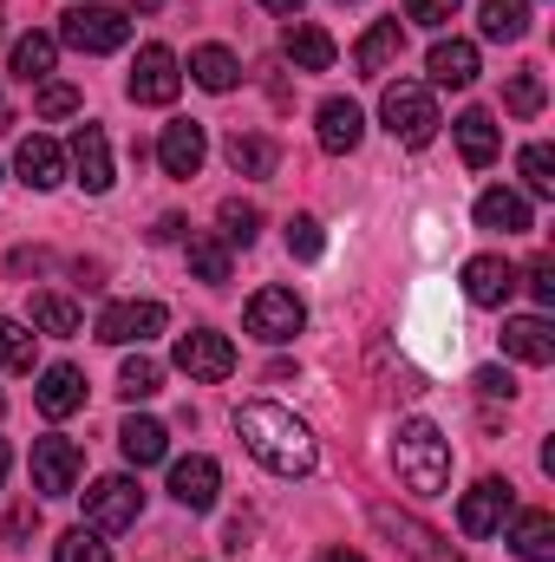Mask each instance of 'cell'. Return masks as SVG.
Instances as JSON below:
<instances>
[{"instance_id":"obj_11","label":"cell","mask_w":555,"mask_h":562,"mask_svg":"<svg viewBox=\"0 0 555 562\" xmlns=\"http://www.w3.org/2000/svg\"><path fill=\"white\" fill-rule=\"evenodd\" d=\"M125 92H132L138 105H170V99L183 92L177 53H170V46H144V53H138V66H132V79H125Z\"/></svg>"},{"instance_id":"obj_22","label":"cell","mask_w":555,"mask_h":562,"mask_svg":"<svg viewBox=\"0 0 555 562\" xmlns=\"http://www.w3.org/2000/svg\"><path fill=\"white\" fill-rule=\"evenodd\" d=\"M451 132H457V150H464V164H471V170L497 164L503 132H497V119H490V112H477V105H471V112H457V125H451Z\"/></svg>"},{"instance_id":"obj_41","label":"cell","mask_w":555,"mask_h":562,"mask_svg":"<svg viewBox=\"0 0 555 562\" xmlns=\"http://www.w3.org/2000/svg\"><path fill=\"white\" fill-rule=\"evenodd\" d=\"M287 249H294L301 262H314V256L327 249V236H320V223H314V216H294V223H287Z\"/></svg>"},{"instance_id":"obj_20","label":"cell","mask_w":555,"mask_h":562,"mask_svg":"<svg viewBox=\"0 0 555 562\" xmlns=\"http://www.w3.org/2000/svg\"><path fill=\"white\" fill-rule=\"evenodd\" d=\"M79 406H86V373H79L72 360L46 367V373H39V413H46V419H72Z\"/></svg>"},{"instance_id":"obj_31","label":"cell","mask_w":555,"mask_h":562,"mask_svg":"<svg viewBox=\"0 0 555 562\" xmlns=\"http://www.w3.org/2000/svg\"><path fill=\"white\" fill-rule=\"evenodd\" d=\"M118 445H125V458H132V464H157V458H163V451H170V431H163V425L157 419H125V431H118Z\"/></svg>"},{"instance_id":"obj_13","label":"cell","mask_w":555,"mask_h":562,"mask_svg":"<svg viewBox=\"0 0 555 562\" xmlns=\"http://www.w3.org/2000/svg\"><path fill=\"white\" fill-rule=\"evenodd\" d=\"M216 491H223V464H216V458L196 451V458H177V464H170V497H177L183 510H209Z\"/></svg>"},{"instance_id":"obj_51","label":"cell","mask_w":555,"mask_h":562,"mask_svg":"<svg viewBox=\"0 0 555 562\" xmlns=\"http://www.w3.org/2000/svg\"><path fill=\"white\" fill-rule=\"evenodd\" d=\"M0 125H7V112H0Z\"/></svg>"},{"instance_id":"obj_29","label":"cell","mask_w":555,"mask_h":562,"mask_svg":"<svg viewBox=\"0 0 555 562\" xmlns=\"http://www.w3.org/2000/svg\"><path fill=\"white\" fill-rule=\"evenodd\" d=\"M287 59H294L301 72H327V66H333V33H327V26H307V20L287 26Z\"/></svg>"},{"instance_id":"obj_28","label":"cell","mask_w":555,"mask_h":562,"mask_svg":"<svg viewBox=\"0 0 555 562\" xmlns=\"http://www.w3.org/2000/svg\"><path fill=\"white\" fill-rule=\"evenodd\" d=\"M510 550L523 562H555V517L550 510H523L510 530Z\"/></svg>"},{"instance_id":"obj_18","label":"cell","mask_w":555,"mask_h":562,"mask_svg":"<svg viewBox=\"0 0 555 562\" xmlns=\"http://www.w3.org/2000/svg\"><path fill=\"white\" fill-rule=\"evenodd\" d=\"M503 353L523 360V367H550L555 360V327L543 314H523V321H503Z\"/></svg>"},{"instance_id":"obj_7","label":"cell","mask_w":555,"mask_h":562,"mask_svg":"<svg viewBox=\"0 0 555 562\" xmlns=\"http://www.w3.org/2000/svg\"><path fill=\"white\" fill-rule=\"evenodd\" d=\"M177 373H190V380H203V386H216V380H229L236 373V347H229V334H216V327H196V334H177Z\"/></svg>"},{"instance_id":"obj_26","label":"cell","mask_w":555,"mask_h":562,"mask_svg":"<svg viewBox=\"0 0 555 562\" xmlns=\"http://www.w3.org/2000/svg\"><path fill=\"white\" fill-rule=\"evenodd\" d=\"M424 66H431V79H438V86H451V92H464V86L477 79V46H471V40H438Z\"/></svg>"},{"instance_id":"obj_44","label":"cell","mask_w":555,"mask_h":562,"mask_svg":"<svg viewBox=\"0 0 555 562\" xmlns=\"http://www.w3.org/2000/svg\"><path fill=\"white\" fill-rule=\"evenodd\" d=\"M530 294H536L543 307H555V256H536V262H530Z\"/></svg>"},{"instance_id":"obj_33","label":"cell","mask_w":555,"mask_h":562,"mask_svg":"<svg viewBox=\"0 0 555 562\" xmlns=\"http://www.w3.org/2000/svg\"><path fill=\"white\" fill-rule=\"evenodd\" d=\"M530 33V0H484V40H523Z\"/></svg>"},{"instance_id":"obj_12","label":"cell","mask_w":555,"mask_h":562,"mask_svg":"<svg viewBox=\"0 0 555 562\" xmlns=\"http://www.w3.org/2000/svg\"><path fill=\"white\" fill-rule=\"evenodd\" d=\"M66 164L79 170L86 196H105L112 190V138H105V125H79L72 144H66Z\"/></svg>"},{"instance_id":"obj_23","label":"cell","mask_w":555,"mask_h":562,"mask_svg":"<svg viewBox=\"0 0 555 562\" xmlns=\"http://www.w3.org/2000/svg\"><path fill=\"white\" fill-rule=\"evenodd\" d=\"M477 229L530 236V196H517V190H484V196H477Z\"/></svg>"},{"instance_id":"obj_46","label":"cell","mask_w":555,"mask_h":562,"mask_svg":"<svg viewBox=\"0 0 555 562\" xmlns=\"http://www.w3.org/2000/svg\"><path fill=\"white\" fill-rule=\"evenodd\" d=\"M320 562H366V557H360V550H327Z\"/></svg>"},{"instance_id":"obj_38","label":"cell","mask_w":555,"mask_h":562,"mask_svg":"<svg viewBox=\"0 0 555 562\" xmlns=\"http://www.w3.org/2000/svg\"><path fill=\"white\" fill-rule=\"evenodd\" d=\"M53 562H112V543H105L99 530H86V524H79V530H66V537H59Z\"/></svg>"},{"instance_id":"obj_3","label":"cell","mask_w":555,"mask_h":562,"mask_svg":"<svg viewBox=\"0 0 555 562\" xmlns=\"http://www.w3.org/2000/svg\"><path fill=\"white\" fill-rule=\"evenodd\" d=\"M380 119H386V132L406 144V150H424V144L438 138V99H431V86H418V79H399V86H386V99H380Z\"/></svg>"},{"instance_id":"obj_14","label":"cell","mask_w":555,"mask_h":562,"mask_svg":"<svg viewBox=\"0 0 555 562\" xmlns=\"http://www.w3.org/2000/svg\"><path fill=\"white\" fill-rule=\"evenodd\" d=\"M203 157H209V138H203V125H196V119L163 125V138H157V164H163L170 177H196V170H203Z\"/></svg>"},{"instance_id":"obj_19","label":"cell","mask_w":555,"mask_h":562,"mask_svg":"<svg viewBox=\"0 0 555 562\" xmlns=\"http://www.w3.org/2000/svg\"><path fill=\"white\" fill-rule=\"evenodd\" d=\"M399 53H406V26H399V20H380V26H366V40L353 46V66H360L366 79H386V72L399 66Z\"/></svg>"},{"instance_id":"obj_24","label":"cell","mask_w":555,"mask_h":562,"mask_svg":"<svg viewBox=\"0 0 555 562\" xmlns=\"http://www.w3.org/2000/svg\"><path fill=\"white\" fill-rule=\"evenodd\" d=\"M223 157H229V170H236V177H275L281 144L262 138V132H236V138L223 144Z\"/></svg>"},{"instance_id":"obj_27","label":"cell","mask_w":555,"mask_h":562,"mask_svg":"<svg viewBox=\"0 0 555 562\" xmlns=\"http://www.w3.org/2000/svg\"><path fill=\"white\" fill-rule=\"evenodd\" d=\"M190 79H196L203 92H236L242 59H236L229 46H196V53H190Z\"/></svg>"},{"instance_id":"obj_40","label":"cell","mask_w":555,"mask_h":562,"mask_svg":"<svg viewBox=\"0 0 555 562\" xmlns=\"http://www.w3.org/2000/svg\"><path fill=\"white\" fill-rule=\"evenodd\" d=\"M33 105H39V119H72V112H79L86 99H79V86H59V79H46Z\"/></svg>"},{"instance_id":"obj_16","label":"cell","mask_w":555,"mask_h":562,"mask_svg":"<svg viewBox=\"0 0 555 562\" xmlns=\"http://www.w3.org/2000/svg\"><path fill=\"white\" fill-rule=\"evenodd\" d=\"M373 524H380V530H386V537H393L412 562H457L438 537H431V530H424V524H418V517H399L393 504H373Z\"/></svg>"},{"instance_id":"obj_9","label":"cell","mask_w":555,"mask_h":562,"mask_svg":"<svg viewBox=\"0 0 555 562\" xmlns=\"http://www.w3.org/2000/svg\"><path fill=\"white\" fill-rule=\"evenodd\" d=\"M86 471V451L72 438H33V491L39 497H72Z\"/></svg>"},{"instance_id":"obj_34","label":"cell","mask_w":555,"mask_h":562,"mask_svg":"<svg viewBox=\"0 0 555 562\" xmlns=\"http://www.w3.org/2000/svg\"><path fill=\"white\" fill-rule=\"evenodd\" d=\"M26 314H33V327H39V334H59V340H66V334H79V307H72L66 294H33V307H26Z\"/></svg>"},{"instance_id":"obj_1","label":"cell","mask_w":555,"mask_h":562,"mask_svg":"<svg viewBox=\"0 0 555 562\" xmlns=\"http://www.w3.org/2000/svg\"><path fill=\"white\" fill-rule=\"evenodd\" d=\"M236 438H242V445L275 471V477H307V471H314V458H320L314 431L294 419L287 406H269V400L236 406Z\"/></svg>"},{"instance_id":"obj_17","label":"cell","mask_w":555,"mask_h":562,"mask_svg":"<svg viewBox=\"0 0 555 562\" xmlns=\"http://www.w3.org/2000/svg\"><path fill=\"white\" fill-rule=\"evenodd\" d=\"M13 170H20L26 190H59V183H66V150H59L53 138H20Z\"/></svg>"},{"instance_id":"obj_36","label":"cell","mask_w":555,"mask_h":562,"mask_svg":"<svg viewBox=\"0 0 555 562\" xmlns=\"http://www.w3.org/2000/svg\"><path fill=\"white\" fill-rule=\"evenodd\" d=\"M517 170H523V190L530 196H555V150L550 144H523Z\"/></svg>"},{"instance_id":"obj_42","label":"cell","mask_w":555,"mask_h":562,"mask_svg":"<svg viewBox=\"0 0 555 562\" xmlns=\"http://www.w3.org/2000/svg\"><path fill=\"white\" fill-rule=\"evenodd\" d=\"M457 7L464 0H406V20H418V26H451Z\"/></svg>"},{"instance_id":"obj_21","label":"cell","mask_w":555,"mask_h":562,"mask_svg":"<svg viewBox=\"0 0 555 562\" xmlns=\"http://www.w3.org/2000/svg\"><path fill=\"white\" fill-rule=\"evenodd\" d=\"M360 138H366V112L353 99H327L320 105V150L347 157V150H360Z\"/></svg>"},{"instance_id":"obj_45","label":"cell","mask_w":555,"mask_h":562,"mask_svg":"<svg viewBox=\"0 0 555 562\" xmlns=\"http://www.w3.org/2000/svg\"><path fill=\"white\" fill-rule=\"evenodd\" d=\"M477 393H484V400H510V393H517V380H510L503 367H484V373H477Z\"/></svg>"},{"instance_id":"obj_50","label":"cell","mask_w":555,"mask_h":562,"mask_svg":"<svg viewBox=\"0 0 555 562\" xmlns=\"http://www.w3.org/2000/svg\"><path fill=\"white\" fill-rule=\"evenodd\" d=\"M0 413H7V393H0Z\"/></svg>"},{"instance_id":"obj_5","label":"cell","mask_w":555,"mask_h":562,"mask_svg":"<svg viewBox=\"0 0 555 562\" xmlns=\"http://www.w3.org/2000/svg\"><path fill=\"white\" fill-rule=\"evenodd\" d=\"M510 517H517V491H510L503 477H484V484H471V491H464V504H457V530H464L471 543L497 537Z\"/></svg>"},{"instance_id":"obj_8","label":"cell","mask_w":555,"mask_h":562,"mask_svg":"<svg viewBox=\"0 0 555 562\" xmlns=\"http://www.w3.org/2000/svg\"><path fill=\"white\" fill-rule=\"evenodd\" d=\"M242 327H249L256 340H269V347H281V340H294V334L307 327V307H301V294H294V288H262V294L249 301Z\"/></svg>"},{"instance_id":"obj_37","label":"cell","mask_w":555,"mask_h":562,"mask_svg":"<svg viewBox=\"0 0 555 562\" xmlns=\"http://www.w3.org/2000/svg\"><path fill=\"white\" fill-rule=\"evenodd\" d=\"M118 393H125V400H157V393H163V367H157V360H125V367H118Z\"/></svg>"},{"instance_id":"obj_2","label":"cell","mask_w":555,"mask_h":562,"mask_svg":"<svg viewBox=\"0 0 555 562\" xmlns=\"http://www.w3.org/2000/svg\"><path fill=\"white\" fill-rule=\"evenodd\" d=\"M393 464H399V484L418 497H438L451 484V438L431 419H406L393 438Z\"/></svg>"},{"instance_id":"obj_30","label":"cell","mask_w":555,"mask_h":562,"mask_svg":"<svg viewBox=\"0 0 555 562\" xmlns=\"http://www.w3.org/2000/svg\"><path fill=\"white\" fill-rule=\"evenodd\" d=\"M190 276L209 281V288H223V281L236 276V262H229V243H223V236H190Z\"/></svg>"},{"instance_id":"obj_4","label":"cell","mask_w":555,"mask_h":562,"mask_svg":"<svg viewBox=\"0 0 555 562\" xmlns=\"http://www.w3.org/2000/svg\"><path fill=\"white\" fill-rule=\"evenodd\" d=\"M59 40H66L72 53H118V46L132 40V20H125L118 7H99V0H86V7H66V20H59Z\"/></svg>"},{"instance_id":"obj_10","label":"cell","mask_w":555,"mask_h":562,"mask_svg":"<svg viewBox=\"0 0 555 562\" xmlns=\"http://www.w3.org/2000/svg\"><path fill=\"white\" fill-rule=\"evenodd\" d=\"M163 301H112L105 314H99V340L105 347H144L150 334H163Z\"/></svg>"},{"instance_id":"obj_6","label":"cell","mask_w":555,"mask_h":562,"mask_svg":"<svg viewBox=\"0 0 555 562\" xmlns=\"http://www.w3.org/2000/svg\"><path fill=\"white\" fill-rule=\"evenodd\" d=\"M144 510V491L138 477H99L92 491H86V530H99V537H112V530H132Z\"/></svg>"},{"instance_id":"obj_49","label":"cell","mask_w":555,"mask_h":562,"mask_svg":"<svg viewBox=\"0 0 555 562\" xmlns=\"http://www.w3.org/2000/svg\"><path fill=\"white\" fill-rule=\"evenodd\" d=\"M138 7H144V13H150V7H163V0H138Z\"/></svg>"},{"instance_id":"obj_32","label":"cell","mask_w":555,"mask_h":562,"mask_svg":"<svg viewBox=\"0 0 555 562\" xmlns=\"http://www.w3.org/2000/svg\"><path fill=\"white\" fill-rule=\"evenodd\" d=\"M543 99H550V86H543V72H536V66L510 72V86H503V112H510V119H536V112H543Z\"/></svg>"},{"instance_id":"obj_25","label":"cell","mask_w":555,"mask_h":562,"mask_svg":"<svg viewBox=\"0 0 555 562\" xmlns=\"http://www.w3.org/2000/svg\"><path fill=\"white\" fill-rule=\"evenodd\" d=\"M53 59H59V40H53V33H20V40H13V53H7L13 79H26V86H46Z\"/></svg>"},{"instance_id":"obj_43","label":"cell","mask_w":555,"mask_h":562,"mask_svg":"<svg viewBox=\"0 0 555 562\" xmlns=\"http://www.w3.org/2000/svg\"><path fill=\"white\" fill-rule=\"evenodd\" d=\"M33 530H39V510H33V504H13V510L0 517V537H7V543H26Z\"/></svg>"},{"instance_id":"obj_47","label":"cell","mask_w":555,"mask_h":562,"mask_svg":"<svg viewBox=\"0 0 555 562\" xmlns=\"http://www.w3.org/2000/svg\"><path fill=\"white\" fill-rule=\"evenodd\" d=\"M269 13H301V0H262Z\"/></svg>"},{"instance_id":"obj_39","label":"cell","mask_w":555,"mask_h":562,"mask_svg":"<svg viewBox=\"0 0 555 562\" xmlns=\"http://www.w3.org/2000/svg\"><path fill=\"white\" fill-rule=\"evenodd\" d=\"M0 367L7 373H26L33 367V334L20 321H7V314H0Z\"/></svg>"},{"instance_id":"obj_15","label":"cell","mask_w":555,"mask_h":562,"mask_svg":"<svg viewBox=\"0 0 555 562\" xmlns=\"http://www.w3.org/2000/svg\"><path fill=\"white\" fill-rule=\"evenodd\" d=\"M517 269L503 262V256H471L464 262V294H471V307H503L510 294H517Z\"/></svg>"},{"instance_id":"obj_48","label":"cell","mask_w":555,"mask_h":562,"mask_svg":"<svg viewBox=\"0 0 555 562\" xmlns=\"http://www.w3.org/2000/svg\"><path fill=\"white\" fill-rule=\"evenodd\" d=\"M7 464H13V451H7V438H0V484H7Z\"/></svg>"},{"instance_id":"obj_35","label":"cell","mask_w":555,"mask_h":562,"mask_svg":"<svg viewBox=\"0 0 555 562\" xmlns=\"http://www.w3.org/2000/svg\"><path fill=\"white\" fill-rule=\"evenodd\" d=\"M216 216H223V243H229V249H249V243L262 236V210H256V203H236V196H229Z\"/></svg>"}]
</instances>
